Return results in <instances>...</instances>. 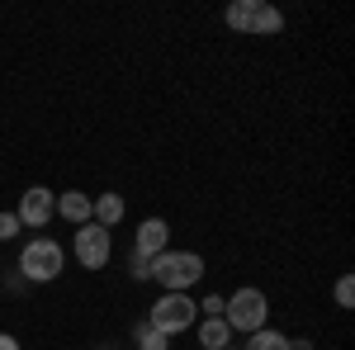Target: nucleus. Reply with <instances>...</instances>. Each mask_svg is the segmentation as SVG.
<instances>
[{
    "label": "nucleus",
    "instance_id": "nucleus-1",
    "mask_svg": "<svg viewBox=\"0 0 355 350\" xmlns=\"http://www.w3.org/2000/svg\"><path fill=\"white\" fill-rule=\"evenodd\" d=\"M204 256L199 251H162L157 261H152V284H162V294H190L194 284L204 279Z\"/></svg>",
    "mask_w": 355,
    "mask_h": 350
},
{
    "label": "nucleus",
    "instance_id": "nucleus-2",
    "mask_svg": "<svg viewBox=\"0 0 355 350\" xmlns=\"http://www.w3.org/2000/svg\"><path fill=\"white\" fill-rule=\"evenodd\" d=\"M223 322L232 326V336H251V331L270 326V298L261 294V289H251V284H242L237 294H227V303H223Z\"/></svg>",
    "mask_w": 355,
    "mask_h": 350
},
{
    "label": "nucleus",
    "instance_id": "nucleus-3",
    "mask_svg": "<svg viewBox=\"0 0 355 350\" xmlns=\"http://www.w3.org/2000/svg\"><path fill=\"white\" fill-rule=\"evenodd\" d=\"M15 265H19V274H24L28 284H53V279H62V270H67V251L53 237H33V242H24Z\"/></svg>",
    "mask_w": 355,
    "mask_h": 350
},
{
    "label": "nucleus",
    "instance_id": "nucleus-4",
    "mask_svg": "<svg viewBox=\"0 0 355 350\" xmlns=\"http://www.w3.org/2000/svg\"><path fill=\"white\" fill-rule=\"evenodd\" d=\"M194 322H199V303H194L190 294H162L147 308V326H157L171 341H175L180 331H194Z\"/></svg>",
    "mask_w": 355,
    "mask_h": 350
},
{
    "label": "nucleus",
    "instance_id": "nucleus-5",
    "mask_svg": "<svg viewBox=\"0 0 355 350\" xmlns=\"http://www.w3.org/2000/svg\"><path fill=\"white\" fill-rule=\"evenodd\" d=\"M71 256H76L81 270H105L114 256V232L100 227V222H81L76 237H71Z\"/></svg>",
    "mask_w": 355,
    "mask_h": 350
},
{
    "label": "nucleus",
    "instance_id": "nucleus-6",
    "mask_svg": "<svg viewBox=\"0 0 355 350\" xmlns=\"http://www.w3.org/2000/svg\"><path fill=\"white\" fill-rule=\"evenodd\" d=\"M15 218H19V227H48L57 218V194L48 185H28L24 194H19V204H15Z\"/></svg>",
    "mask_w": 355,
    "mask_h": 350
},
{
    "label": "nucleus",
    "instance_id": "nucleus-7",
    "mask_svg": "<svg viewBox=\"0 0 355 350\" xmlns=\"http://www.w3.org/2000/svg\"><path fill=\"white\" fill-rule=\"evenodd\" d=\"M162 251H171V222L166 218H142L137 222V237H133V256L157 261Z\"/></svg>",
    "mask_w": 355,
    "mask_h": 350
},
{
    "label": "nucleus",
    "instance_id": "nucleus-8",
    "mask_svg": "<svg viewBox=\"0 0 355 350\" xmlns=\"http://www.w3.org/2000/svg\"><path fill=\"white\" fill-rule=\"evenodd\" d=\"M123 213H128V204H123V194H114V189H105L100 199H90V222H100V227H119L123 222Z\"/></svg>",
    "mask_w": 355,
    "mask_h": 350
},
{
    "label": "nucleus",
    "instance_id": "nucleus-9",
    "mask_svg": "<svg viewBox=\"0 0 355 350\" xmlns=\"http://www.w3.org/2000/svg\"><path fill=\"white\" fill-rule=\"evenodd\" d=\"M194 336H199L204 350H227L232 346V326L223 322V317H199V322H194Z\"/></svg>",
    "mask_w": 355,
    "mask_h": 350
},
{
    "label": "nucleus",
    "instance_id": "nucleus-10",
    "mask_svg": "<svg viewBox=\"0 0 355 350\" xmlns=\"http://www.w3.org/2000/svg\"><path fill=\"white\" fill-rule=\"evenodd\" d=\"M57 218H67L71 227L90 222V194H81V189H67V194H57Z\"/></svg>",
    "mask_w": 355,
    "mask_h": 350
},
{
    "label": "nucleus",
    "instance_id": "nucleus-11",
    "mask_svg": "<svg viewBox=\"0 0 355 350\" xmlns=\"http://www.w3.org/2000/svg\"><path fill=\"white\" fill-rule=\"evenodd\" d=\"M256 10H261V0H232L223 19H227V28H232V33H246V38H251V24H256Z\"/></svg>",
    "mask_w": 355,
    "mask_h": 350
},
{
    "label": "nucleus",
    "instance_id": "nucleus-12",
    "mask_svg": "<svg viewBox=\"0 0 355 350\" xmlns=\"http://www.w3.org/2000/svg\"><path fill=\"white\" fill-rule=\"evenodd\" d=\"M279 28H284V15H279L275 5H266V0H261V10H256V24H251V38H275Z\"/></svg>",
    "mask_w": 355,
    "mask_h": 350
},
{
    "label": "nucleus",
    "instance_id": "nucleus-13",
    "mask_svg": "<svg viewBox=\"0 0 355 350\" xmlns=\"http://www.w3.org/2000/svg\"><path fill=\"white\" fill-rule=\"evenodd\" d=\"M242 350H289V336H284V331H275V326H261V331H251V336H246Z\"/></svg>",
    "mask_w": 355,
    "mask_h": 350
},
{
    "label": "nucleus",
    "instance_id": "nucleus-14",
    "mask_svg": "<svg viewBox=\"0 0 355 350\" xmlns=\"http://www.w3.org/2000/svg\"><path fill=\"white\" fill-rule=\"evenodd\" d=\"M133 346L137 350H171V336H162L157 326H147V322H137L133 326Z\"/></svg>",
    "mask_w": 355,
    "mask_h": 350
},
{
    "label": "nucleus",
    "instance_id": "nucleus-15",
    "mask_svg": "<svg viewBox=\"0 0 355 350\" xmlns=\"http://www.w3.org/2000/svg\"><path fill=\"white\" fill-rule=\"evenodd\" d=\"M331 294H336V308H341V313H346V308H355V279H351V274H341Z\"/></svg>",
    "mask_w": 355,
    "mask_h": 350
},
{
    "label": "nucleus",
    "instance_id": "nucleus-16",
    "mask_svg": "<svg viewBox=\"0 0 355 350\" xmlns=\"http://www.w3.org/2000/svg\"><path fill=\"white\" fill-rule=\"evenodd\" d=\"M199 303V317H223V303H227V294H209V298H194Z\"/></svg>",
    "mask_w": 355,
    "mask_h": 350
},
{
    "label": "nucleus",
    "instance_id": "nucleus-17",
    "mask_svg": "<svg viewBox=\"0 0 355 350\" xmlns=\"http://www.w3.org/2000/svg\"><path fill=\"white\" fill-rule=\"evenodd\" d=\"M128 274H133L137 284H152V261H142V256L128 251Z\"/></svg>",
    "mask_w": 355,
    "mask_h": 350
},
{
    "label": "nucleus",
    "instance_id": "nucleus-18",
    "mask_svg": "<svg viewBox=\"0 0 355 350\" xmlns=\"http://www.w3.org/2000/svg\"><path fill=\"white\" fill-rule=\"evenodd\" d=\"M19 232H24V227H19V218H15V209H5V213H0V242H15Z\"/></svg>",
    "mask_w": 355,
    "mask_h": 350
},
{
    "label": "nucleus",
    "instance_id": "nucleus-19",
    "mask_svg": "<svg viewBox=\"0 0 355 350\" xmlns=\"http://www.w3.org/2000/svg\"><path fill=\"white\" fill-rule=\"evenodd\" d=\"M289 350H313V341L308 336H289Z\"/></svg>",
    "mask_w": 355,
    "mask_h": 350
},
{
    "label": "nucleus",
    "instance_id": "nucleus-20",
    "mask_svg": "<svg viewBox=\"0 0 355 350\" xmlns=\"http://www.w3.org/2000/svg\"><path fill=\"white\" fill-rule=\"evenodd\" d=\"M0 350H19V341H15L10 331H0Z\"/></svg>",
    "mask_w": 355,
    "mask_h": 350
},
{
    "label": "nucleus",
    "instance_id": "nucleus-21",
    "mask_svg": "<svg viewBox=\"0 0 355 350\" xmlns=\"http://www.w3.org/2000/svg\"><path fill=\"white\" fill-rule=\"evenodd\" d=\"M227 350H242V346H227Z\"/></svg>",
    "mask_w": 355,
    "mask_h": 350
}]
</instances>
